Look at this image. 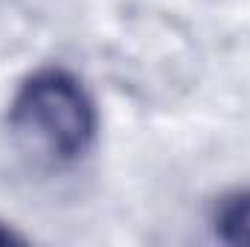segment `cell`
I'll list each match as a JSON object with an SVG mask.
<instances>
[{"label":"cell","instance_id":"cell-2","mask_svg":"<svg viewBox=\"0 0 250 247\" xmlns=\"http://www.w3.org/2000/svg\"><path fill=\"white\" fill-rule=\"evenodd\" d=\"M215 239L224 245H250V189L227 195L212 215Z\"/></svg>","mask_w":250,"mask_h":247},{"label":"cell","instance_id":"cell-1","mask_svg":"<svg viewBox=\"0 0 250 247\" xmlns=\"http://www.w3.org/2000/svg\"><path fill=\"white\" fill-rule=\"evenodd\" d=\"M18 148L41 166H70L96 140V108L84 84L62 67L35 70L9 105Z\"/></svg>","mask_w":250,"mask_h":247},{"label":"cell","instance_id":"cell-3","mask_svg":"<svg viewBox=\"0 0 250 247\" xmlns=\"http://www.w3.org/2000/svg\"><path fill=\"white\" fill-rule=\"evenodd\" d=\"M9 242H18V236H15L9 227H3V224H0V245H9Z\"/></svg>","mask_w":250,"mask_h":247}]
</instances>
